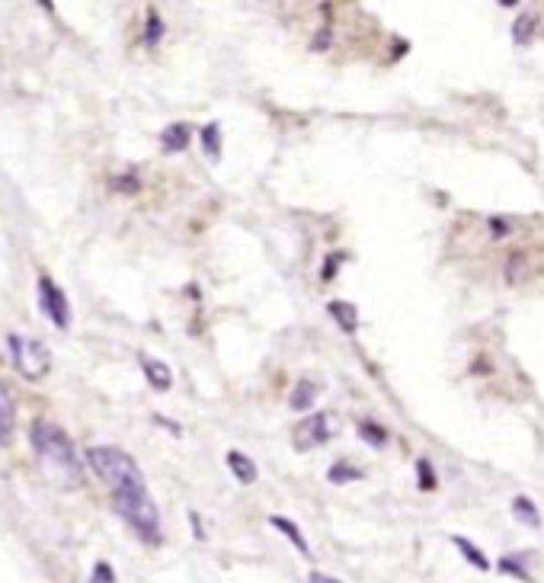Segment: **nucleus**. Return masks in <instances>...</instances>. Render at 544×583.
Wrapping results in <instances>:
<instances>
[{
    "label": "nucleus",
    "instance_id": "nucleus-15",
    "mask_svg": "<svg viewBox=\"0 0 544 583\" xmlns=\"http://www.w3.org/2000/svg\"><path fill=\"white\" fill-rule=\"evenodd\" d=\"M272 526H275L279 532H285V536H289V539L295 542V549L302 551L305 558L311 554V549H307V542H305V536L298 532V526H295L292 519H285V516H272Z\"/></svg>",
    "mask_w": 544,
    "mask_h": 583
},
{
    "label": "nucleus",
    "instance_id": "nucleus-16",
    "mask_svg": "<svg viewBox=\"0 0 544 583\" xmlns=\"http://www.w3.org/2000/svg\"><path fill=\"white\" fill-rule=\"evenodd\" d=\"M203 148L211 161H221V129H218V122L203 129Z\"/></svg>",
    "mask_w": 544,
    "mask_h": 583
},
{
    "label": "nucleus",
    "instance_id": "nucleus-24",
    "mask_svg": "<svg viewBox=\"0 0 544 583\" xmlns=\"http://www.w3.org/2000/svg\"><path fill=\"white\" fill-rule=\"evenodd\" d=\"M311 583H340V581H337V577H327V574H317V571H314V574H311Z\"/></svg>",
    "mask_w": 544,
    "mask_h": 583
},
{
    "label": "nucleus",
    "instance_id": "nucleus-19",
    "mask_svg": "<svg viewBox=\"0 0 544 583\" xmlns=\"http://www.w3.org/2000/svg\"><path fill=\"white\" fill-rule=\"evenodd\" d=\"M416 475H420V487L423 490H436V475H433V465L426 458L416 462Z\"/></svg>",
    "mask_w": 544,
    "mask_h": 583
},
{
    "label": "nucleus",
    "instance_id": "nucleus-1",
    "mask_svg": "<svg viewBox=\"0 0 544 583\" xmlns=\"http://www.w3.org/2000/svg\"><path fill=\"white\" fill-rule=\"evenodd\" d=\"M33 449L42 472L52 481L65 484V487H74L80 484V462H77V449L70 443V436L55 427V423H45L39 420L33 423Z\"/></svg>",
    "mask_w": 544,
    "mask_h": 583
},
{
    "label": "nucleus",
    "instance_id": "nucleus-6",
    "mask_svg": "<svg viewBox=\"0 0 544 583\" xmlns=\"http://www.w3.org/2000/svg\"><path fill=\"white\" fill-rule=\"evenodd\" d=\"M39 305L45 311V317L58 327V331H68L70 327V305L68 299H65V292L48 279V276H42L39 279Z\"/></svg>",
    "mask_w": 544,
    "mask_h": 583
},
{
    "label": "nucleus",
    "instance_id": "nucleus-18",
    "mask_svg": "<svg viewBox=\"0 0 544 583\" xmlns=\"http://www.w3.org/2000/svg\"><path fill=\"white\" fill-rule=\"evenodd\" d=\"M330 484H346V481H359L362 478V472L359 468H352V465H346V462H337L334 468H330Z\"/></svg>",
    "mask_w": 544,
    "mask_h": 583
},
{
    "label": "nucleus",
    "instance_id": "nucleus-17",
    "mask_svg": "<svg viewBox=\"0 0 544 583\" xmlns=\"http://www.w3.org/2000/svg\"><path fill=\"white\" fill-rule=\"evenodd\" d=\"M359 436H362V440H366V443H369V446H374V449L388 443V433H384L381 427L369 423V420H366V423H359Z\"/></svg>",
    "mask_w": 544,
    "mask_h": 583
},
{
    "label": "nucleus",
    "instance_id": "nucleus-9",
    "mask_svg": "<svg viewBox=\"0 0 544 583\" xmlns=\"http://www.w3.org/2000/svg\"><path fill=\"white\" fill-rule=\"evenodd\" d=\"M512 516H515L522 526H529V529H542V514H538L535 500H529L525 494H519V497L512 500Z\"/></svg>",
    "mask_w": 544,
    "mask_h": 583
},
{
    "label": "nucleus",
    "instance_id": "nucleus-8",
    "mask_svg": "<svg viewBox=\"0 0 544 583\" xmlns=\"http://www.w3.org/2000/svg\"><path fill=\"white\" fill-rule=\"evenodd\" d=\"M141 366H144V376H148V381L157 388V391H167L173 385V376H171V366L167 363H161V359H151V356H144L141 359Z\"/></svg>",
    "mask_w": 544,
    "mask_h": 583
},
{
    "label": "nucleus",
    "instance_id": "nucleus-14",
    "mask_svg": "<svg viewBox=\"0 0 544 583\" xmlns=\"http://www.w3.org/2000/svg\"><path fill=\"white\" fill-rule=\"evenodd\" d=\"M451 542H455V549L461 551V554H465V558H468V561L475 564L477 571H490V561H487V554H483V551L477 549L475 542H468L465 536H455Z\"/></svg>",
    "mask_w": 544,
    "mask_h": 583
},
{
    "label": "nucleus",
    "instance_id": "nucleus-13",
    "mask_svg": "<svg viewBox=\"0 0 544 583\" xmlns=\"http://www.w3.org/2000/svg\"><path fill=\"white\" fill-rule=\"evenodd\" d=\"M314 395H317V385L314 381H298L295 385V391H292V411H311V404H314Z\"/></svg>",
    "mask_w": 544,
    "mask_h": 583
},
{
    "label": "nucleus",
    "instance_id": "nucleus-7",
    "mask_svg": "<svg viewBox=\"0 0 544 583\" xmlns=\"http://www.w3.org/2000/svg\"><path fill=\"white\" fill-rule=\"evenodd\" d=\"M13 427H17V404H13L10 391L0 385V446H7V443H10Z\"/></svg>",
    "mask_w": 544,
    "mask_h": 583
},
{
    "label": "nucleus",
    "instance_id": "nucleus-21",
    "mask_svg": "<svg viewBox=\"0 0 544 583\" xmlns=\"http://www.w3.org/2000/svg\"><path fill=\"white\" fill-rule=\"evenodd\" d=\"M161 33H164V23H161V17L151 10V17H148V42L154 45V42L161 39Z\"/></svg>",
    "mask_w": 544,
    "mask_h": 583
},
{
    "label": "nucleus",
    "instance_id": "nucleus-23",
    "mask_svg": "<svg viewBox=\"0 0 544 583\" xmlns=\"http://www.w3.org/2000/svg\"><path fill=\"white\" fill-rule=\"evenodd\" d=\"M94 583H112V568L109 564H97V581Z\"/></svg>",
    "mask_w": 544,
    "mask_h": 583
},
{
    "label": "nucleus",
    "instance_id": "nucleus-12",
    "mask_svg": "<svg viewBox=\"0 0 544 583\" xmlns=\"http://www.w3.org/2000/svg\"><path fill=\"white\" fill-rule=\"evenodd\" d=\"M327 311L340 321V327L346 334H356V327H359V311H356V305H349V302H330Z\"/></svg>",
    "mask_w": 544,
    "mask_h": 583
},
{
    "label": "nucleus",
    "instance_id": "nucleus-11",
    "mask_svg": "<svg viewBox=\"0 0 544 583\" xmlns=\"http://www.w3.org/2000/svg\"><path fill=\"white\" fill-rule=\"evenodd\" d=\"M228 465H231V472L238 475L240 484H253V481H257V465H253V458H247L238 449L228 452Z\"/></svg>",
    "mask_w": 544,
    "mask_h": 583
},
{
    "label": "nucleus",
    "instance_id": "nucleus-22",
    "mask_svg": "<svg viewBox=\"0 0 544 583\" xmlns=\"http://www.w3.org/2000/svg\"><path fill=\"white\" fill-rule=\"evenodd\" d=\"M500 571H507V574H515L519 581H529V574H525V571H522V568H519V564L512 561V558H503V561H500Z\"/></svg>",
    "mask_w": 544,
    "mask_h": 583
},
{
    "label": "nucleus",
    "instance_id": "nucleus-3",
    "mask_svg": "<svg viewBox=\"0 0 544 583\" xmlns=\"http://www.w3.org/2000/svg\"><path fill=\"white\" fill-rule=\"evenodd\" d=\"M116 514L122 516L144 542H151V546L161 542V514H157V504L151 500L148 487L116 494Z\"/></svg>",
    "mask_w": 544,
    "mask_h": 583
},
{
    "label": "nucleus",
    "instance_id": "nucleus-4",
    "mask_svg": "<svg viewBox=\"0 0 544 583\" xmlns=\"http://www.w3.org/2000/svg\"><path fill=\"white\" fill-rule=\"evenodd\" d=\"M10 356H13L17 373L30 381L45 378L52 369V353L45 349V344H39L33 337H23V334H10Z\"/></svg>",
    "mask_w": 544,
    "mask_h": 583
},
{
    "label": "nucleus",
    "instance_id": "nucleus-20",
    "mask_svg": "<svg viewBox=\"0 0 544 583\" xmlns=\"http://www.w3.org/2000/svg\"><path fill=\"white\" fill-rule=\"evenodd\" d=\"M532 30H535V20L522 13V17L515 20V30H512V35H515V42L522 45V42H529V35H532Z\"/></svg>",
    "mask_w": 544,
    "mask_h": 583
},
{
    "label": "nucleus",
    "instance_id": "nucleus-5",
    "mask_svg": "<svg viewBox=\"0 0 544 583\" xmlns=\"http://www.w3.org/2000/svg\"><path fill=\"white\" fill-rule=\"evenodd\" d=\"M334 433H337L334 413H327V411L311 413V417H305V420L295 427V433H292V443H295V449H298V452H307V449L330 443V440H334Z\"/></svg>",
    "mask_w": 544,
    "mask_h": 583
},
{
    "label": "nucleus",
    "instance_id": "nucleus-2",
    "mask_svg": "<svg viewBox=\"0 0 544 583\" xmlns=\"http://www.w3.org/2000/svg\"><path fill=\"white\" fill-rule=\"evenodd\" d=\"M87 462H90V468H94V472L112 487V494L144 490V487H148V484H144V475H141V468H138V462L129 455V452H122V449L90 446L87 449Z\"/></svg>",
    "mask_w": 544,
    "mask_h": 583
},
{
    "label": "nucleus",
    "instance_id": "nucleus-10",
    "mask_svg": "<svg viewBox=\"0 0 544 583\" xmlns=\"http://www.w3.org/2000/svg\"><path fill=\"white\" fill-rule=\"evenodd\" d=\"M161 141H164V151H171V154L186 151V148H189V126L173 122V126H167V129L161 132Z\"/></svg>",
    "mask_w": 544,
    "mask_h": 583
}]
</instances>
